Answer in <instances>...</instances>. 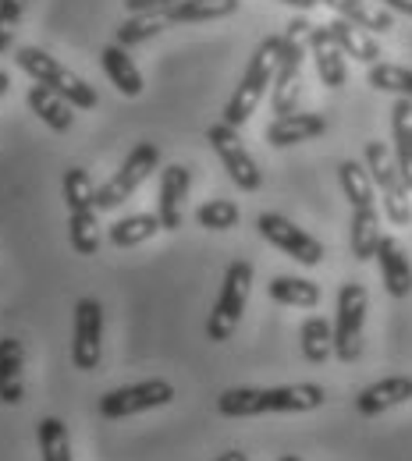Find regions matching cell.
<instances>
[{
	"label": "cell",
	"mask_w": 412,
	"mask_h": 461,
	"mask_svg": "<svg viewBox=\"0 0 412 461\" xmlns=\"http://www.w3.org/2000/svg\"><path fill=\"white\" fill-rule=\"evenodd\" d=\"M298 338H302V355H306V362H313V366H324V362L334 355V327H331L324 316H309V320L302 323Z\"/></svg>",
	"instance_id": "83f0119b"
},
{
	"label": "cell",
	"mask_w": 412,
	"mask_h": 461,
	"mask_svg": "<svg viewBox=\"0 0 412 461\" xmlns=\"http://www.w3.org/2000/svg\"><path fill=\"white\" fill-rule=\"evenodd\" d=\"M256 228H260V234H263L274 249H281L285 256H292L295 263H302V267L324 263V245H320L313 234L295 228L288 217H281V213H260V217H256Z\"/></svg>",
	"instance_id": "4fadbf2b"
},
{
	"label": "cell",
	"mask_w": 412,
	"mask_h": 461,
	"mask_svg": "<svg viewBox=\"0 0 412 461\" xmlns=\"http://www.w3.org/2000/svg\"><path fill=\"white\" fill-rule=\"evenodd\" d=\"M100 68H104V75L118 86L124 96H142V75H139V68H135V60L124 54V47H104L100 50Z\"/></svg>",
	"instance_id": "d4e9b609"
},
{
	"label": "cell",
	"mask_w": 412,
	"mask_h": 461,
	"mask_svg": "<svg viewBox=\"0 0 412 461\" xmlns=\"http://www.w3.org/2000/svg\"><path fill=\"white\" fill-rule=\"evenodd\" d=\"M196 224L206 230H232L238 224V206L232 199H210L196 210Z\"/></svg>",
	"instance_id": "836d02e7"
},
{
	"label": "cell",
	"mask_w": 412,
	"mask_h": 461,
	"mask_svg": "<svg viewBox=\"0 0 412 461\" xmlns=\"http://www.w3.org/2000/svg\"><path fill=\"white\" fill-rule=\"evenodd\" d=\"M36 437H40V455L43 461H71V440H68V426L54 419V415H47V419H40V426H36Z\"/></svg>",
	"instance_id": "1f68e13d"
},
{
	"label": "cell",
	"mask_w": 412,
	"mask_h": 461,
	"mask_svg": "<svg viewBox=\"0 0 412 461\" xmlns=\"http://www.w3.org/2000/svg\"><path fill=\"white\" fill-rule=\"evenodd\" d=\"M309 50H313V60H316V75L324 86L331 89H342L349 82V64H345V54L342 47L331 40L327 25H309Z\"/></svg>",
	"instance_id": "2e32d148"
},
{
	"label": "cell",
	"mask_w": 412,
	"mask_h": 461,
	"mask_svg": "<svg viewBox=\"0 0 412 461\" xmlns=\"http://www.w3.org/2000/svg\"><path fill=\"white\" fill-rule=\"evenodd\" d=\"M206 142L214 146L217 160L224 164L228 177L235 181L242 192H256V188L263 185L260 164H256V160H252V153L242 146V139H238V128L224 124V121H217V124H210V131H206Z\"/></svg>",
	"instance_id": "8fae6325"
},
{
	"label": "cell",
	"mask_w": 412,
	"mask_h": 461,
	"mask_svg": "<svg viewBox=\"0 0 412 461\" xmlns=\"http://www.w3.org/2000/svg\"><path fill=\"white\" fill-rule=\"evenodd\" d=\"M188 188H192V171L171 164L160 171V188H157V217L164 230H178L185 221V199H188Z\"/></svg>",
	"instance_id": "5bb4252c"
},
{
	"label": "cell",
	"mask_w": 412,
	"mask_h": 461,
	"mask_svg": "<svg viewBox=\"0 0 412 461\" xmlns=\"http://www.w3.org/2000/svg\"><path fill=\"white\" fill-rule=\"evenodd\" d=\"M327 32H331V40L342 47V54L359 60V64H377V60L384 58V50H380V43L373 40V32L359 29V25L345 22V18H334V22L327 25Z\"/></svg>",
	"instance_id": "44dd1931"
},
{
	"label": "cell",
	"mask_w": 412,
	"mask_h": 461,
	"mask_svg": "<svg viewBox=\"0 0 412 461\" xmlns=\"http://www.w3.org/2000/svg\"><path fill=\"white\" fill-rule=\"evenodd\" d=\"M29 111L40 117L50 131H68L71 121H75V107H71L60 93L47 89V86H40V82L29 89Z\"/></svg>",
	"instance_id": "603a6c76"
},
{
	"label": "cell",
	"mask_w": 412,
	"mask_h": 461,
	"mask_svg": "<svg viewBox=\"0 0 412 461\" xmlns=\"http://www.w3.org/2000/svg\"><path fill=\"white\" fill-rule=\"evenodd\" d=\"M164 29H168L164 11L160 14H128V22L118 25V47H139V43L160 36Z\"/></svg>",
	"instance_id": "d6a6232c"
},
{
	"label": "cell",
	"mask_w": 412,
	"mask_h": 461,
	"mask_svg": "<svg viewBox=\"0 0 412 461\" xmlns=\"http://www.w3.org/2000/svg\"><path fill=\"white\" fill-rule=\"evenodd\" d=\"M327 402L320 384H288V387H232L217 398L224 419H249L267 411H313Z\"/></svg>",
	"instance_id": "6da1fadb"
},
{
	"label": "cell",
	"mask_w": 412,
	"mask_h": 461,
	"mask_svg": "<svg viewBox=\"0 0 412 461\" xmlns=\"http://www.w3.org/2000/svg\"><path fill=\"white\" fill-rule=\"evenodd\" d=\"M238 11V0H178L164 11L168 25H196V22H217Z\"/></svg>",
	"instance_id": "cb8c5ba5"
},
{
	"label": "cell",
	"mask_w": 412,
	"mask_h": 461,
	"mask_svg": "<svg viewBox=\"0 0 412 461\" xmlns=\"http://www.w3.org/2000/svg\"><path fill=\"white\" fill-rule=\"evenodd\" d=\"M338 181H342V192L352 203V210H362V206H373L377 203V195H373L377 185H373V177L366 171V164H359V160L338 164Z\"/></svg>",
	"instance_id": "f1b7e54d"
},
{
	"label": "cell",
	"mask_w": 412,
	"mask_h": 461,
	"mask_svg": "<svg viewBox=\"0 0 412 461\" xmlns=\"http://www.w3.org/2000/svg\"><path fill=\"white\" fill-rule=\"evenodd\" d=\"M278 4H288V7H295V11H313L320 0H278Z\"/></svg>",
	"instance_id": "74e56055"
},
{
	"label": "cell",
	"mask_w": 412,
	"mask_h": 461,
	"mask_svg": "<svg viewBox=\"0 0 412 461\" xmlns=\"http://www.w3.org/2000/svg\"><path fill=\"white\" fill-rule=\"evenodd\" d=\"M171 4H178V0H124L128 14H160V11H168Z\"/></svg>",
	"instance_id": "d590c367"
},
{
	"label": "cell",
	"mask_w": 412,
	"mask_h": 461,
	"mask_svg": "<svg viewBox=\"0 0 412 461\" xmlns=\"http://www.w3.org/2000/svg\"><path fill=\"white\" fill-rule=\"evenodd\" d=\"M11 89V78H7V71H0V96Z\"/></svg>",
	"instance_id": "ab89813d"
},
{
	"label": "cell",
	"mask_w": 412,
	"mask_h": 461,
	"mask_svg": "<svg viewBox=\"0 0 412 461\" xmlns=\"http://www.w3.org/2000/svg\"><path fill=\"white\" fill-rule=\"evenodd\" d=\"M366 288L359 281H345L338 291V316H334V355L342 362H355L362 355V323H366Z\"/></svg>",
	"instance_id": "30bf717a"
},
{
	"label": "cell",
	"mask_w": 412,
	"mask_h": 461,
	"mask_svg": "<svg viewBox=\"0 0 412 461\" xmlns=\"http://www.w3.org/2000/svg\"><path fill=\"white\" fill-rule=\"evenodd\" d=\"M278 461H302L298 455H285V458H278Z\"/></svg>",
	"instance_id": "60d3db41"
},
{
	"label": "cell",
	"mask_w": 412,
	"mask_h": 461,
	"mask_svg": "<svg viewBox=\"0 0 412 461\" xmlns=\"http://www.w3.org/2000/svg\"><path fill=\"white\" fill-rule=\"evenodd\" d=\"M380 213L377 206H362L352 210V230H349V245H352V256L359 263L373 259L377 256V245H380Z\"/></svg>",
	"instance_id": "484cf974"
},
{
	"label": "cell",
	"mask_w": 412,
	"mask_h": 461,
	"mask_svg": "<svg viewBox=\"0 0 412 461\" xmlns=\"http://www.w3.org/2000/svg\"><path fill=\"white\" fill-rule=\"evenodd\" d=\"M64 203H68V238L78 256H96L100 228H96V188L82 167L64 171Z\"/></svg>",
	"instance_id": "277c9868"
},
{
	"label": "cell",
	"mask_w": 412,
	"mask_h": 461,
	"mask_svg": "<svg viewBox=\"0 0 412 461\" xmlns=\"http://www.w3.org/2000/svg\"><path fill=\"white\" fill-rule=\"evenodd\" d=\"M320 4H327L338 18L352 22V25L366 29V32H373V36H384V32L395 29L391 11L380 7V4H373V0H320Z\"/></svg>",
	"instance_id": "d6986e66"
},
{
	"label": "cell",
	"mask_w": 412,
	"mask_h": 461,
	"mask_svg": "<svg viewBox=\"0 0 412 461\" xmlns=\"http://www.w3.org/2000/svg\"><path fill=\"white\" fill-rule=\"evenodd\" d=\"M366 82H370L373 89H380V93H395V96H402V100H412V68L377 60V64H370Z\"/></svg>",
	"instance_id": "4dcf8cb0"
},
{
	"label": "cell",
	"mask_w": 412,
	"mask_h": 461,
	"mask_svg": "<svg viewBox=\"0 0 412 461\" xmlns=\"http://www.w3.org/2000/svg\"><path fill=\"white\" fill-rule=\"evenodd\" d=\"M0 402H25V351L14 338H0Z\"/></svg>",
	"instance_id": "ac0fdd59"
},
{
	"label": "cell",
	"mask_w": 412,
	"mask_h": 461,
	"mask_svg": "<svg viewBox=\"0 0 412 461\" xmlns=\"http://www.w3.org/2000/svg\"><path fill=\"white\" fill-rule=\"evenodd\" d=\"M391 157L412 192V100H395L391 107Z\"/></svg>",
	"instance_id": "7402d4cb"
},
{
	"label": "cell",
	"mask_w": 412,
	"mask_h": 461,
	"mask_svg": "<svg viewBox=\"0 0 412 461\" xmlns=\"http://www.w3.org/2000/svg\"><path fill=\"white\" fill-rule=\"evenodd\" d=\"M267 294L281 305H295V309H313L320 305V285L306 281V277H288V274H278L270 277L267 285Z\"/></svg>",
	"instance_id": "4316f807"
},
{
	"label": "cell",
	"mask_w": 412,
	"mask_h": 461,
	"mask_svg": "<svg viewBox=\"0 0 412 461\" xmlns=\"http://www.w3.org/2000/svg\"><path fill=\"white\" fill-rule=\"evenodd\" d=\"M104 358V305L96 298L75 302L71 320V362L78 373H96Z\"/></svg>",
	"instance_id": "9c48e42d"
},
{
	"label": "cell",
	"mask_w": 412,
	"mask_h": 461,
	"mask_svg": "<svg viewBox=\"0 0 412 461\" xmlns=\"http://www.w3.org/2000/svg\"><path fill=\"white\" fill-rule=\"evenodd\" d=\"M157 164H160V149H157L153 142H139V146L124 157V164H121L118 171L96 188V210H114L124 199H132L135 188L157 171Z\"/></svg>",
	"instance_id": "ba28073f"
},
{
	"label": "cell",
	"mask_w": 412,
	"mask_h": 461,
	"mask_svg": "<svg viewBox=\"0 0 412 461\" xmlns=\"http://www.w3.org/2000/svg\"><path fill=\"white\" fill-rule=\"evenodd\" d=\"M373 4H380V7H388V11H398V14L412 18V0H373Z\"/></svg>",
	"instance_id": "8d00e7d4"
},
{
	"label": "cell",
	"mask_w": 412,
	"mask_h": 461,
	"mask_svg": "<svg viewBox=\"0 0 412 461\" xmlns=\"http://www.w3.org/2000/svg\"><path fill=\"white\" fill-rule=\"evenodd\" d=\"M14 64L25 71V75H32L40 86H47V89H54L60 93L71 107H78V111H93L100 100H96V89L86 82V78H78L75 71H68L60 60H54L47 50H40V47H22L18 54H14Z\"/></svg>",
	"instance_id": "5b68a950"
},
{
	"label": "cell",
	"mask_w": 412,
	"mask_h": 461,
	"mask_svg": "<svg viewBox=\"0 0 412 461\" xmlns=\"http://www.w3.org/2000/svg\"><path fill=\"white\" fill-rule=\"evenodd\" d=\"M214 461H249V455H245V451H224L221 458H214Z\"/></svg>",
	"instance_id": "f35d334b"
},
{
	"label": "cell",
	"mask_w": 412,
	"mask_h": 461,
	"mask_svg": "<svg viewBox=\"0 0 412 461\" xmlns=\"http://www.w3.org/2000/svg\"><path fill=\"white\" fill-rule=\"evenodd\" d=\"M377 267H380V277H384V288L391 298H409L412 294V263L402 249V241L395 234H384L380 245H377Z\"/></svg>",
	"instance_id": "9a60e30c"
},
{
	"label": "cell",
	"mask_w": 412,
	"mask_h": 461,
	"mask_svg": "<svg viewBox=\"0 0 412 461\" xmlns=\"http://www.w3.org/2000/svg\"><path fill=\"white\" fill-rule=\"evenodd\" d=\"M327 131V117L324 114H281L267 124V142L274 149H285V146H298V142H309V139H320Z\"/></svg>",
	"instance_id": "e0dca14e"
},
{
	"label": "cell",
	"mask_w": 412,
	"mask_h": 461,
	"mask_svg": "<svg viewBox=\"0 0 412 461\" xmlns=\"http://www.w3.org/2000/svg\"><path fill=\"white\" fill-rule=\"evenodd\" d=\"M249 294H252V263L235 259V263L224 270V285L217 291V302H214L210 320H206V338H210L214 345H221V341H228V338L235 334Z\"/></svg>",
	"instance_id": "52a82bcc"
},
{
	"label": "cell",
	"mask_w": 412,
	"mask_h": 461,
	"mask_svg": "<svg viewBox=\"0 0 412 461\" xmlns=\"http://www.w3.org/2000/svg\"><path fill=\"white\" fill-rule=\"evenodd\" d=\"M278 50H281V36H267V40L256 47V54H252V58H249V64H245L242 82H238L235 93H232V100L224 104V114H221V121H224V124L242 128L249 117L256 114V107H260L263 93H267V89H270V82H274Z\"/></svg>",
	"instance_id": "7a4b0ae2"
},
{
	"label": "cell",
	"mask_w": 412,
	"mask_h": 461,
	"mask_svg": "<svg viewBox=\"0 0 412 461\" xmlns=\"http://www.w3.org/2000/svg\"><path fill=\"white\" fill-rule=\"evenodd\" d=\"M160 230H164V224H160L157 213H135V217L118 221L114 228L107 230V238H111V245H118V249H135V245L157 238Z\"/></svg>",
	"instance_id": "f546056e"
},
{
	"label": "cell",
	"mask_w": 412,
	"mask_h": 461,
	"mask_svg": "<svg viewBox=\"0 0 412 461\" xmlns=\"http://www.w3.org/2000/svg\"><path fill=\"white\" fill-rule=\"evenodd\" d=\"M366 171L373 177L377 192H380V203H384V213L395 228H409L412 224V199H409V185L398 171L391 149L384 142H366Z\"/></svg>",
	"instance_id": "8992f818"
},
{
	"label": "cell",
	"mask_w": 412,
	"mask_h": 461,
	"mask_svg": "<svg viewBox=\"0 0 412 461\" xmlns=\"http://www.w3.org/2000/svg\"><path fill=\"white\" fill-rule=\"evenodd\" d=\"M25 4L29 0H0V54L11 50L14 32H18V22L25 14Z\"/></svg>",
	"instance_id": "e575fe53"
},
{
	"label": "cell",
	"mask_w": 412,
	"mask_h": 461,
	"mask_svg": "<svg viewBox=\"0 0 412 461\" xmlns=\"http://www.w3.org/2000/svg\"><path fill=\"white\" fill-rule=\"evenodd\" d=\"M309 25L306 18H292L281 32V50H278V68H274V114H295L298 107V93H302V58H306V43H309Z\"/></svg>",
	"instance_id": "3957f363"
},
{
	"label": "cell",
	"mask_w": 412,
	"mask_h": 461,
	"mask_svg": "<svg viewBox=\"0 0 412 461\" xmlns=\"http://www.w3.org/2000/svg\"><path fill=\"white\" fill-rule=\"evenodd\" d=\"M412 398V376H388V380H377L370 384L366 391H359L355 408L362 415H380L395 404H406Z\"/></svg>",
	"instance_id": "ffe728a7"
},
{
	"label": "cell",
	"mask_w": 412,
	"mask_h": 461,
	"mask_svg": "<svg viewBox=\"0 0 412 461\" xmlns=\"http://www.w3.org/2000/svg\"><path fill=\"white\" fill-rule=\"evenodd\" d=\"M175 402V387L168 380H142L132 387H118L100 398V415L104 419H128L139 411H153Z\"/></svg>",
	"instance_id": "7c38bea8"
}]
</instances>
